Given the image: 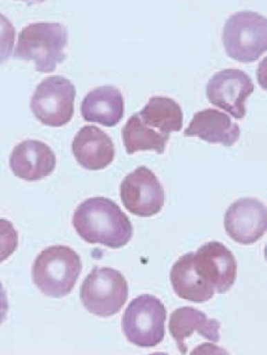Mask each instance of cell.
<instances>
[{
  "label": "cell",
  "mask_w": 267,
  "mask_h": 355,
  "mask_svg": "<svg viewBox=\"0 0 267 355\" xmlns=\"http://www.w3.org/2000/svg\"><path fill=\"white\" fill-rule=\"evenodd\" d=\"M73 226L89 243H101L109 248H122L133 237V226L116 202L107 198H93L79 205L73 216Z\"/></svg>",
  "instance_id": "6da1fadb"
},
{
  "label": "cell",
  "mask_w": 267,
  "mask_h": 355,
  "mask_svg": "<svg viewBox=\"0 0 267 355\" xmlns=\"http://www.w3.org/2000/svg\"><path fill=\"white\" fill-rule=\"evenodd\" d=\"M66 26L57 22H36L26 26L18 35L14 58L33 62L36 71L50 73L66 60L68 44Z\"/></svg>",
  "instance_id": "7a4b0ae2"
},
{
  "label": "cell",
  "mask_w": 267,
  "mask_h": 355,
  "mask_svg": "<svg viewBox=\"0 0 267 355\" xmlns=\"http://www.w3.org/2000/svg\"><path fill=\"white\" fill-rule=\"evenodd\" d=\"M82 270L76 251L66 245H52L36 257L32 277L44 295L59 298L72 292Z\"/></svg>",
  "instance_id": "3957f363"
},
{
  "label": "cell",
  "mask_w": 267,
  "mask_h": 355,
  "mask_svg": "<svg viewBox=\"0 0 267 355\" xmlns=\"http://www.w3.org/2000/svg\"><path fill=\"white\" fill-rule=\"evenodd\" d=\"M223 44L228 55L239 62H254L266 52L267 20L256 12H238L226 20Z\"/></svg>",
  "instance_id": "277c9868"
},
{
  "label": "cell",
  "mask_w": 267,
  "mask_h": 355,
  "mask_svg": "<svg viewBox=\"0 0 267 355\" xmlns=\"http://www.w3.org/2000/svg\"><path fill=\"white\" fill-rule=\"evenodd\" d=\"M167 309L159 298L143 294L131 300L122 316V331L131 344L153 348L165 336Z\"/></svg>",
  "instance_id": "5b68a950"
},
{
  "label": "cell",
  "mask_w": 267,
  "mask_h": 355,
  "mask_svg": "<svg viewBox=\"0 0 267 355\" xmlns=\"http://www.w3.org/2000/svg\"><path fill=\"white\" fill-rule=\"evenodd\" d=\"M127 279L112 268H94L80 289V298L86 309L100 318L118 313L127 303Z\"/></svg>",
  "instance_id": "8992f818"
},
{
  "label": "cell",
  "mask_w": 267,
  "mask_h": 355,
  "mask_svg": "<svg viewBox=\"0 0 267 355\" xmlns=\"http://www.w3.org/2000/svg\"><path fill=\"white\" fill-rule=\"evenodd\" d=\"M76 88L62 76H50L38 85L31 99V110L38 121L50 127H62L74 115Z\"/></svg>",
  "instance_id": "52a82bcc"
},
{
  "label": "cell",
  "mask_w": 267,
  "mask_h": 355,
  "mask_svg": "<svg viewBox=\"0 0 267 355\" xmlns=\"http://www.w3.org/2000/svg\"><path fill=\"white\" fill-rule=\"evenodd\" d=\"M250 75L238 69H225L210 77L206 85L208 101L236 119L246 115V101L254 92Z\"/></svg>",
  "instance_id": "ba28073f"
},
{
  "label": "cell",
  "mask_w": 267,
  "mask_h": 355,
  "mask_svg": "<svg viewBox=\"0 0 267 355\" xmlns=\"http://www.w3.org/2000/svg\"><path fill=\"white\" fill-rule=\"evenodd\" d=\"M121 200L131 214L151 217L165 206V189L149 168H137L121 182Z\"/></svg>",
  "instance_id": "9c48e42d"
},
{
  "label": "cell",
  "mask_w": 267,
  "mask_h": 355,
  "mask_svg": "<svg viewBox=\"0 0 267 355\" xmlns=\"http://www.w3.org/2000/svg\"><path fill=\"white\" fill-rule=\"evenodd\" d=\"M194 263L200 277L215 293H226L236 282V259L232 251L219 241L204 243L194 253Z\"/></svg>",
  "instance_id": "30bf717a"
},
{
  "label": "cell",
  "mask_w": 267,
  "mask_h": 355,
  "mask_svg": "<svg viewBox=\"0 0 267 355\" xmlns=\"http://www.w3.org/2000/svg\"><path fill=\"white\" fill-rule=\"evenodd\" d=\"M228 236L241 245H252L266 232V207L256 198H240L232 202L224 216Z\"/></svg>",
  "instance_id": "8fae6325"
},
{
  "label": "cell",
  "mask_w": 267,
  "mask_h": 355,
  "mask_svg": "<svg viewBox=\"0 0 267 355\" xmlns=\"http://www.w3.org/2000/svg\"><path fill=\"white\" fill-rule=\"evenodd\" d=\"M10 166L17 178L28 182H37L50 175L55 170L56 155L42 141L29 139L14 148Z\"/></svg>",
  "instance_id": "7c38bea8"
},
{
  "label": "cell",
  "mask_w": 267,
  "mask_h": 355,
  "mask_svg": "<svg viewBox=\"0 0 267 355\" xmlns=\"http://www.w3.org/2000/svg\"><path fill=\"white\" fill-rule=\"evenodd\" d=\"M73 153L84 169L102 170L112 164L115 147L108 134L95 125L79 130L72 144Z\"/></svg>",
  "instance_id": "4fadbf2b"
},
{
  "label": "cell",
  "mask_w": 267,
  "mask_h": 355,
  "mask_svg": "<svg viewBox=\"0 0 267 355\" xmlns=\"http://www.w3.org/2000/svg\"><path fill=\"white\" fill-rule=\"evenodd\" d=\"M169 330L182 354L187 353L185 340L197 332L212 343L219 342L220 324L215 318H208L200 310L192 307L179 308L169 316Z\"/></svg>",
  "instance_id": "5bb4252c"
},
{
  "label": "cell",
  "mask_w": 267,
  "mask_h": 355,
  "mask_svg": "<svg viewBox=\"0 0 267 355\" xmlns=\"http://www.w3.org/2000/svg\"><path fill=\"white\" fill-rule=\"evenodd\" d=\"M184 135L196 136L210 144L232 147L240 139V128L225 113L205 109L194 115Z\"/></svg>",
  "instance_id": "9a60e30c"
},
{
  "label": "cell",
  "mask_w": 267,
  "mask_h": 355,
  "mask_svg": "<svg viewBox=\"0 0 267 355\" xmlns=\"http://www.w3.org/2000/svg\"><path fill=\"white\" fill-rule=\"evenodd\" d=\"M125 114V99L120 90L111 86H102L90 91L82 103V115L84 121L114 127Z\"/></svg>",
  "instance_id": "2e32d148"
},
{
  "label": "cell",
  "mask_w": 267,
  "mask_h": 355,
  "mask_svg": "<svg viewBox=\"0 0 267 355\" xmlns=\"http://www.w3.org/2000/svg\"><path fill=\"white\" fill-rule=\"evenodd\" d=\"M169 279L174 291L182 300L204 303L215 295V291L196 270L194 253H187L176 261L172 268Z\"/></svg>",
  "instance_id": "e0dca14e"
},
{
  "label": "cell",
  "mask_w": 267,
  "mask_h": 355,
  "mask_svg": "<svg viewBox=\"0 0 267 355\" xmlns=\"http://www.w3.org/2000/svg\"><path fill=\"white\" fill-rule=\"evenodd\" d=\"M138 115L145 125L165 135L180 132L183 127L181 107L169 97H151Z\"/></svg>",
  "instance_id": "ac0fdd59"
},
{
  "label": "cell",
  "mask_w": 267,
  "mask_h": 355,
  "mask_svg": "<svg viewBox=\"0 0 267 355\" xmlns=\"http://www.w3.org/2000/svg\"><path fill=\"white\" fill-rule=\"evenodd\" d=\"M123 144L127 153L154 150L158 154L165 153L169 136L159 133L145 125L138 113L129 117L122 129Z\"/></svg>",
  "instance_id": "d6986e66"
},
{
  "label": "cell",
  "mask_w": 267,
  "mask_h": 355,
  "mask_svg": "<svg viewBox=\"0 0 267 355\" xmlns=\"http://www.w3.org/2000/svg\"><path fill=\"white\" fill-rule=\"evenodd\" d=\"M18 245L17 231L9 220L0 218V263L9 259Z\"/></svg>",
  "instance_id": "ffe728a7"
},
{
  "label": "cell",
  "mask_w": 267,
  "mask_h": 355,
  "mask_svg": "<svg viewBox=\"0 0 267 355\" xmlns=\"http://www.w3.org/2000/svg\"><path fill=\"white\" fill-rule=\"evenodd\" d=\"M15 28L9 18L0 13V64L9 60L15 44Z\"/></svg>",
  "instance_id": "44dd1931"
},
{
  "label": "cell",
  "mask_w": 267,
  "mask_h": 355,
  "mask_svg": "<svg viewBox=\"0 0 267 355\" xmlns=\"http://www.w3.org/2000/svg\"><path fill=\"white\" fill-rule=\"evenodd\" d=\"M8 312H9V300H8L7 292L3 284L0 283V326L7 318Z\"/></svg>",
  "instance_id": "7402d4cb"
}]
</instances>
